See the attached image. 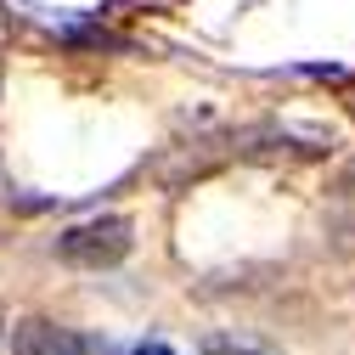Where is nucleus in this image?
Returning a JSON list of instances; mask_svg holds the SVG:
<instances>
[{
    "label": "nucleus",
    "instance_id": "nucleus-1",
    "mask_svg": "<svg viewBox=\"0 0 355 355\" xmlns=\"http://www.w3.org/2000/svg\"><path fill=\"white\" fill-rule=\"evenodd\" d=\"M136 243V226H130V214H96V220H79L57 237V259L79 265V271H107L119 265Z\"/></svg>",
    "mask_w": 355,
    "mask_h": 355
},
{
    "label": "nucleus",
    "instance_id": "nucleus-2",
    "mask_svg": "<svg viewBox=\"0 0 355 355\" xmlns=\"http://www.w3.org/2000/svg\"><path fill=\"white\" fill-rule=\"evenodd\" d=\"M12 355H102V344L62 322L23 316V322H12Z\"/></svg>",
    "mask_w": 355,
    "mask_h": 355
},
{
    "label": "nucleus",
    "instance_id": "nucleus-3",
    "mask_svg": "<svg viewBox=\"0 0 355 355\" xmlns=\"http://www.w3.org/2000/svg\"><path fill=\"white\" fill-rule=\"evenodd\" d=\"M57 40H62V46H79V51H136L124 34L102 28L96 17H62L57 23Z\"/></svg>",
    "mask_w": 355,
    "mask_h": 355
},
{
    "label": "nucleus",
    "instance_id": "nucleus-4",
    "mask_svg": "<svg viewBox=\"0 0 355 355\" xmlns=\"http://www.w3.org/2000/svg\"><path fill=\"white\" fill-rule=\"evenodd\" d=\"M130 355H175V349H169V344H136Z\"/></svg>",
    "mask_w": 355,
    "mask_h": 355
}]
</instances>
